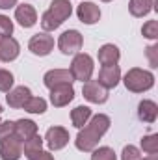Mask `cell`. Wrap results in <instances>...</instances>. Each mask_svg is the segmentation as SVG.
<instances>
[{"mask_svg":"<svg viewBox=\"0 0 158 160\" xmlns=\"http://www.w3.org/2000/svg\"><path fill=\"white\" fill-rule=\"evenodd\" d=\"M17 6V0H0V9H11Z\"/></svg>","mask_w":158,"mask_h":160,"instance_id":"34","label":"cell"},{"mask_svg":"<svg viewBox=\"0 0 158 160\" xmlns=\"http://www.w3.org/2000/svg\"><path fill=\"white\" fill-rule=\"evenodd\" d=\"M138 118L143 123H155L158 119V104L151 99H143L138 104Z\"/></svg>","mask_w":158,"mask_h":160,"instance_id":"18","label":"cell"},{"mask_svg":"<svg viewBox=\"0 0 158 160\" xmlns=\"http://www.w3.org/2000/svg\"><path fill=\"white\" fill-rule=\"evenodd\" d=\"M62 24L50 15V11L47 9L43 15H41V28H43V32H54V30H58Z\"/></svg>","mask_w":158,"mask_h":160,"instance_id":"26","label":"cell"},{"mask_svg":"<svg viewBox=\"0 0 158 160\" xmlns=\"http://www.w3.org/2000/svg\"><path fill=\"white\" fill-rule=\"evenodd\" d=\"M93 114H91V108L89 106H84V104H80L77 106L75 110H71V123H73V127H77V128H82V127H86V123L89 121Z\"/></svg>","mask_w":158,"mask_h":160,"instance_id":"21","label":"cell"},{"mask_svg":"<svg viewBox=\"0 0 158 160\" xmlns=\"http://www.w3.org/2000/svg\"><path fill=\"white\" fill-rule=\"evenodd\" d=\"M155 0H130L128 2V11L132 17H145L155 9Z\"/></svg>","mask_w":158,"mask_h":160,"instance_id":"20","label":"cell"},{"mask_svg":"<svg viewBox=\"0 0 158 160\" xmlns=\"http://www.w3.org/2000/svg\"><path fill=\"white\" fill-rule=\"evenodd\" d=\"M28 50L34 56H48L54 50V38L48 32H39L36 36H32L28 41Z\"/></svg>","mask_w":158,"mask_h":160,"instance_id":"5","label":"cell"},{"mask_svg":"<svg viewBox=\"0 0 158 160\" xmlns=\"http://www.w3.org/2000/svg\"><path fill=\"white\" fill-rule=\"evenodd\" d=\"M141 160H158V153L156 155H147L145 158H141Z\"/></svg>","mask_w":158,"mask_h":160,"instance_id":"35","label":"cell"},{"mask_svg":"<svg viewBox=\"0 0 158 160\" xmlns=\"http://www.w3.org/2000/svg\"><path fill=\"white\" fill-rule=\"evenodd\" d=\"M91 160H117V155L112 147L102 145V147H95L91 151Z\"/></svg>","mask_w":158,"mask_h":160,"instance_id":"23","label":"cell"},{"mask_svg":"<svg viewBox=\"0 0 158 160\" xmlns=\"http://www.w3.org/2000/svg\"><path fill=\"white\" fill-rule=\"evenodd\" d=\"M15 84V78H13V73L7 71V69H0V91L7 93Z\"/></svg>","mask_w":158,"mask_h":160,"instance_id":"28","label":"cell"},{"mask_svg":"<svg viewBox=\"0 0 158 160\" xmlns=\"http://www.w3.org/2000/svg\"><path fill=\"white\" fill-rule=\"evenodd\" d=\"M141 149L147 153V155H156L158 153V134H147L141 138L140 142Z\"/></svg>","mask_w":158,"mask_h":160,"instance_id":"24","label":"cell"},{"mask_svg":"<svg viewBox=\"0 0 158 160\" xmlns=\"http://www.w3.org/2000/svg\"><path fill=\"white\" fill-rule=\"evenodd\" d=\"M43 138H41L39 134H36V136H32L30 140H26V142H22V155L26 157V155H30V153H36V151H39L43 149Z\"/></svg>","mask_w":158,"mask_h":160,"instance_id":"25","label":"cell"},{"mask_svg":"<svg viewBox=\"0 0 158 160\" xmlns=\"http://www.w3.org/2000/svg\"><path fill=\"white\" fill-rule=\"evenodd\" d=\"M112 119L106 114H95L91 116L86 127H82L75 138V145L82 153H91L95 147H99L101 138L110 130Z\"/></svg>","mask_w":158,"mask_h":160,"instance_id":"1","label":"cell"},{"mask_svg":"<svg viewBox=\"0 0 158 160\" xmlns=\"http://www.w3.org/2000/svg\"><path fill=\"white\" fill-rule=\"evenodd\" d=\"M13 34V21L6 15H0V38L11 36Z\"/></svg>","mask_w":158,"mask_h":160,"instance_id":"31","label":"cell"},{"mask_svg":"<svg viewBox=\"0 0 158 160\" xmlns=\"http://www.w3.org/2000/svg\"><path fill=\"white\" fill-rule=\"evenodd\" d=\"M26 158H28V160H54V155H52L50 151L39 149V151H36V153L26 155Z\"/></svg>","mask_w":158,"mask_h":160,"instance_id":"33","label":"cell"},{"mask_svg":"<svg viewBox=\"0 0 158 160\" xmlns=\"http://www.w3.org/2000/svg\"><path fill=\"white\" fill-rule=\"evenodd\" d=\"M37 134V125L32 119H17L15 121V136L21 140V142H26L30 140L32 136Z\"/></svg>","mask_w":158,"mask_h":160,"instance_id":"19","label":"cell"},{"mask_svg":"<svg viewBox=\"0 0 158 160\" xmlns=\"http://www.w3.org/2000/svg\"><path fill=\"white\" fill-rule=\"evenodd\" d=\"M21 54V45L19 41L11 36H6V38H0V62H15Z\"/></svg>","mask_w":158,"mask_h":160,"instance_id":"11","label":"cell"},{"mask_svg":"<svg viewBox=\"0 0 158 160\" xmlns=\"http://www.w3.org/2000/svg\"><path fill=\"white\" fill-rule=\"evenodd\" d=\"M77 17L82 24H95L101 21V8L95 2H80L77 8Z\"/></svg>","mask_w":158,"mask_h":160,"instance_id":"10","label":"cell"},{"mask_svg":"<svg viewBox=\"0 0 158 160\" xmlns=\"http://www.w3.org/2000/svg\"><path fill=\"white\" fill-rule=\"evenodd\" d=\"M102 88L112 89L121 82V69L119 65H102L99 71V80H97Z\"/></svg>","mask_w":158,"mask_h":160,"instance_id":"14","label":"cell"},{"mask_svg":"<svg viewBox=\"0 0 158 160\" xmlns=\"http://www.w3.org/2000/svg\"><path fill=\"white\" fill-rule=\"evenodd\" d=\"M84 38L78 30H65L60 38H58V48L62 54L65 56H75L82 50Z\"/></svg>","mask_w":158,"mask_h":160,"instance_id":"4","label":"cell"},{"mask_svg":"<svg viewBox=\"0 0 158 160\" xmlns=\"http://www.w3.org/2000/svg\"><path fill=\"white\" fill-rule=\"evenodd\" d=\"M30 97H32L30 88H26V86H17V88H11V89L7 91L6 102L9 104V108H22Z\"/></svg>","mask_w":158,"mask_h":160,"instance_id":"15","label":"cell"},{"mask_svg":"<svg viewBox=\"0 0 158 160\" xmlns=\"http://www.w3.org/2000/svg\"><path fill=\"white\" fill-rule=\"evenodd\" d=\"M123 84L128 91L132 93H145L155 86V75L147 69H140V67H132L125 73Z\"/></svg>","mask_w":158,"mask_h":160,"instance_id":"2","label":"cell"},{"mask_svg":"<svg viewBox=\"0 0 158 160\" xmlns=\"http://www.w3.org/2000/svg\"><path fill=\"white\" fill-rule=\"evenodd\" d=\"M141 151L136 145H125L121 151V160H141Z\"/></svg>","mask_w":158,"mask_h":160,"instance_id":"29","label":"cell"},{"mask_svg":"<svg viewBox=\"0 0 158 160\" xmlns=\"http://www.w3.org/2000/svg\"><path fill=\"white\" fill-rule=\"evenodd\" d=\"M2 112H4V108H2V104H0V114H2Z\"/></svg>","mask_w":158,"mask_h":160,"instance_id":"36","label":"cell"},{"mask_svg":"<svg viewBox=\"0 0 158 160\" xmlns=\"http://www.w3.org/2000/svg\"><path fill=\"white\" fill-rule=\"evenodd\" d=\"M141 36L151 41H156L158 39V21H147L141 26Z\"/></svg>","mask_w":158,"mask_h":160,"instance_id":"27","label":"cell"},{"mask_svg":"<svg viewBox=\"0 0 158 160\" xmlns=\"http://www.w3.org/2000/svg\"><path fill=\"white\" fill-rule=\"evenodd\" d=\"M73 82H75V78L69 69H50L43 77V84L48 89H52L56 86H63V84H73Z\"/></svg>","mask_w":158,"mask_h":160,"instance_id":"12","label":"cell"},{"mask_svg":"<svg viewBox=\"0 0 158 160\" xmlns=\"http://www.w3.org/2000/svg\"><path fill=\"white\" fill-rule=\"evenodd\" d=\"M48 11L60 24H63L73 13V4L69 0H52L48 6Z\"/></svg>","mask_w":158,"mask_h":160,"instance_id":"16","label":"cell"},{"mask_svg":"<svg viewBox=\"0 0 158 160\" xmlns=\"http://www.w3.org/2000/svg\"><path fill=\"white\" fill-rule=\"evenodd\" d=\"M15 21L22 28H32L37 22V11L32 4H17L15 6Z\"/></svg>","mask_w":158,"mask_h":160,"instance_id":"13","label":"cell"},{"mask_svg":"<svg viewBox=\"0 0 158 160\" xmlns=\"http://www.w3.org/2000/svg\"><path fill=\"white\" fill-rule=\"evenodd\" d=\"M73 99H75L73 84H63V86H56V88L50 89V104L56 106V108L67 106Z\"/></svg>","mask_w":158,"mask_h":160,"instance_id":"9","label":"cell"},{"mask_svg":"<svg viewBox=\"0 0 158 160\" xmlns=\"http://www.w3.org/2000/svg\"><path fill=\"white\" fill-rule=\"evenodd\" d=\"M82 95L86 101L93 102V104H104L108 101V89L102 88L97 80H87L82 86Z\"/></svg>","mask_w":158,"mask_h":160,"instance_id":"7","label":"cell"},{"mask_svg":"<svg viewBox=\"0 0 158 160\" xmlns=\"http://www.w3.org/2000/svg\"><path fill=\"white\" fill-rule=\"evenodd\" d=\"M101 2H112V0H101Z\"/></svg>","mask_w":158,"mask_h":160,"instance_id":"37","label":"cell"},{"mask_svg":"<svg viewBox=\"0 0 158 160\" xmlns=\"http://www.w3.org/2000/svg\"><path fill=\"white\" fill-rule=\"evenodd\" d=\"M71 75L75 80H80L82 84L91 80L93 77V71H95V63H93V58L86 52H78L75 54L73 62H71V67H69Z\"/></svg>","mask_w":158,"mask_h":160,"instance_id":"3","label":"cell"},{"mask_svg":"<svg viewBox=\"0 0 158 160\" xmlns=\"http://www.w3.org/2000/svg\"><path fill=\"white\" fill-rule=\"evenodd\" d=\"M145 56L149 60V65L151 69H156L158 67V43H153L145 48Z\"/></svg>","mask_w":158,"mask_h":160,"instance_id":"30","label":"cell"},{"mask_svg":"<svg viewBox=\"0 0 158 160\" xmlns=\"http://www.w3.org/2000/svg\"><path fill=\"white\" fill-rule=\"evenodd\" d=\"M15 134V121H0V140Z\"/></svg>","mask_w":158,"mask_h":160,"instance_id":"32","label":"cell"},{"mask_svg":"<svg viewBox=\"0 0 158 160\" xmlns=\"http://www.w3.org/2000/svg\"><path fill=\"white\" fill-rule=\"evenodd\" d=\"M121 60V50L114 43H104L99 48V63L101 65H117Z\"/></svg>","mask_w":158,"mask_h":160,"instance_id":"17","label":"cell"},{"mask_svg":"<svg viewBox=\"0 0 158 160\" xmlns=\"http://www.w3.org/2000/svg\"><path fill=\"white\" fill-rule=\"evenodd\" d=\"M22 157V142L13 134L0 140V158L2 160H19Z\"/></svg>","mask_w":158,"mask_h":160,"instance_id":"8","label":"cell"},{"mask_svg":"<svg viewBox=\"0 0 158 160\" xmlns=\"http://www.w3.org/2000/svg\"><path fill=\"white\" fill-rule=\"evenodd\" d=\"M22 108H24L28 114H39L41 116V114L47 112V101H45L43 97H34V95H32V97L26 101V104H24Z\"/></svg>","mask_w":158,"mask_h":160,"instance_id":"22","label":"cell"},{"mask_svg":"<svg viewBox=\"0 0 158 160\" xmlns=\"http://www.w3.org/2000/svg\"><path fill=\"white\" fill-rule=\"evenodd\" d=\"M69 130L63 128V127H50L43 138V142L47 143V147L50 151H60L63 149L67 143H69Z\"/></svg>","mask_w":158,"mask_h":160,"instance_id":"6","label":"cell"}]
</instances>
